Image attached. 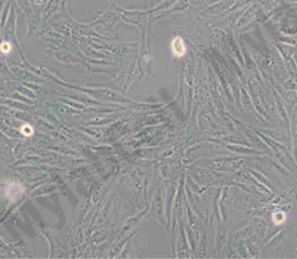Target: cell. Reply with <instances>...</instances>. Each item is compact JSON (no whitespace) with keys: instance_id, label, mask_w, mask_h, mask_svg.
Wrapping results in <instances>:
<instances>
[{"instance_id":"3","label":"cell","mask_w":297,"mask_h":259,"mask_svg":"<svg viewBox=\"0 0 297 259\" xmlns=\"http://www.w3.org/2000/svg\"><path fill=\"white\" fill-rule=\"evenodd\" d=\"M20 132H21V133H23L25 137H30V135H33V133H34V129H33V127H31V125H28V124H25V125H23V127H21Z\"/></svg>"},{"instance_id":"1","label":"cell","mask_w":297,"mask_h":259,"mask_svg":"<svg viewBox=\"0 0 297 259\" xmlns=\"http://www.w3.org/2000/svg\"><path fill=\"white\" fill-rule=\"evenodd\" d=\"M171 51L177 58H181V56L185 55L186 45H185V41L182 40V38H180V36L174 38V40L171 41Z\"/></svg>"},{"instance_id":"2","label":"cell","mask_w":297,"mask_h":259,"mask_svg":"<svg viewBox=\"0 0 297 259\" xmlns=\"http://www.w3.org/2000/svg\"><path fill=\"white\" fill-rule=\"evenodd\" d=\"M24 193V187L20 183H10L7 188V197L9 199H16Z\"/></svg>"},{"instance_id":"4","label":"cell","mask_w":297,"mask_h":259,"mask_svg":"<svg viewBox=\"0 0 297 259\" xmlns=\"http://www.w3.org/2000/svg\"><path fill=\"white\" fill-rule=\"evenodd\" d=\"M0 49H2V51L4 54H9L12 51V44L9 41H3L2 43V46H0Z\"/></svg>"}]
</instances>
